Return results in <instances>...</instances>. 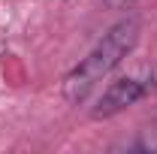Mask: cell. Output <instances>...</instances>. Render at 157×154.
Wrapping results in <instances>:
<instances>
[{
	"label": "cell",
	"mask_w": 157,
	"mask_h": 154,
	"mask_svg": "<svg viewBox=\"0 0 157 154\" xmlns=\"http://www.w3.org/2000/svg\"><path fill=\"white\" fill-rule=\"evenodd\" d=\"M139 33H142L139 15H124V18H118L115 24L97 39V45L63 76V100H67L70 106H82L88 97L94 94V88H97L100 82H106V79L124 64V58L136 48Z\"/></svg>",
	"instance_id": "obj_1"
},
{
	"label": "cell",
	"mask_w": 157,
	"mask_h": 154,
	"mask_svg": "<svg viewBox=\"0 0 157 154\" xmlns=\"http://www.w3.org/2000/svg\"><path fill=\"white\" fill-rule=\"evenodd\" d=\"M151 88H154V82L151 79H142V76H121L115 82H109L106 88H103V94H100L97 106L91 109V118H115L118 112H124V109H130V106H136L139 100H145V97L151 94Z\"/></svg>",
	"instance_id": "obj_2"
},
{
	"label": "cell",
	"mask_w": 157,
	"mask_h": 154,
	"mask_svg": "<svg viewBox=\"0 0 157 154\" xmlns=\"http://www.w3.org/2000/svg\"><path fill=\"white\" fill-rule=\"evenodd\" d=\"M106 9H130V6H136L139 0H100Z\"/></svg>",
	"instance_id": "obj_3"
}]
</instances>
